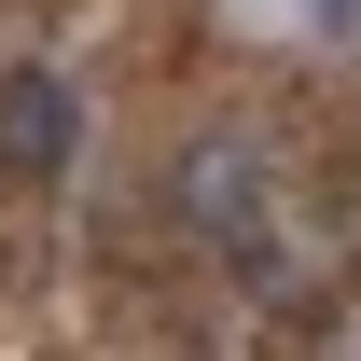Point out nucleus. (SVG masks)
<instances>
[{"label":"nucleus","mask_w":361,"mask_h":361,"mask_svg":"<svg viewBox=\"0 0 361 361\" xmlns=\"http://www.w3.org/2000/svg\"><path fill=\"white\" fill-rule=\"evenodd\" d=\"M167 209H180V236H209L250 292L292 278V264H278V236H264V153H250V139H195V153L167 167Z\"/></svg>","instance_id":"nucleus-1"},{"label":"nucleus","mask_w":361,"mask_h":361,"mask_svg":"<svg viewBox=\"0 0 361 361\" xmlns=\"http://www.w3.org/2000/svg\"><path fill=\"white\" fill-rule=\"evenodd\" d=\"M70 153H84V97H70V70H0V180H70Z\"/></svg>","instance_id":"nucleus-2"},{"label":"nucleus","mask_w":361,"mask_h":361,"mask_svg":"<svg viewBox=\"0 0 361 361\" xmlns=\"http://www.w3.org/2000/svg\"><path fill=\"white\" fill-rule=\"evenodd\" d=\"M306 28L319 42H361V0H306Z\"/></svg>","instance_id":"nucleus-3"}]
</instances>
